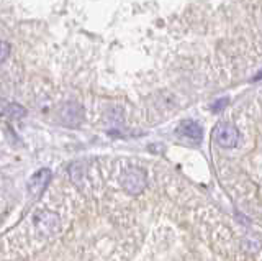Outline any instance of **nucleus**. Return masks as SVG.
<instances>
[{
  "instance_id": "1",
  "label": "nucleus",
  "mask_w": 262,
  "mask_h": 261,
  "mask_svg": "<svg viewBox=\"0 0 262 261\" xmlns=\"http://www.w3.org/2000/svg\"><path fill=\"white\" fill-rule=\"evenodd\" d=\"M120 184L128 194L138 195L144 191V187L147 184V176L144 173V169L138 168V166H129L121 173Z\"/></svg>"
},
{
  "instance_id": "2",
  "label": "nucleus",
  "mask_w": 262,
  "mask_h": 261,
  "mask_svg": "<svg viewBox=\"0 0 262 261\" xmlns=\"http://www.w3.org/2000/svg\"><path fill=\"white\" fill-rule=\"evenodd\" d=\"M56 120L64 127H77L84 120V109L76 102H66L57 109Z\"/></svg>"
},
{
  "instance_id": "3",
  "label": "nucleus",
  "mask_w": 262,
  "mask_h": 261,
  "mask_svg": "<svg viewBox=\"0 0 262 261\" xmlns=\"http://www.w3.org/2000/svg\"><path fill=\"white\" fill-rule=\"evenodd\" d=\"M213 138L223 148H234L237 145V140H239V132L229 122H221L213 130Z\"/></svg>"
},
{
  "instance_id": "4",
  "label": "nucleus",
  "mask_w": 262,
  "mask_h": 261,
  "mask_svg": "<svg viewBox=\"0 0 262 261\" xmlns=\"http://www.w3.org/2000/svg\"><path fill=\"white\" fill-rule=\"evenodd\" d=\"M51 181V169L43 168L39 169L38 173H35L28 181V191L33 197H39L41 194L46 191V187Z\"/></svg>"
},
{
  "instance_id": "5",
  "label": "nucleus",
  "mask_w": 262,
  "mask_h": 261,
  "mask_svg": "<svg viewBox=\"0 0 262 261\" xmlns=\"http://www.w3.org/2000/svg\"><path fill=\"white\" fill-rule=\"evenodd\" d=\"M179 136H184L190 142H200L203 136V128L199 122L195 120H184L180 122V125L177 127Z\"/></svg>"
},
{
  "instance_id": "6",
  "label": "nucleus",
  "mask_w": 262,
  "mask_h": 261,
  "mask_svg": "<svg viewBox=\"0 0 262 261\" xmlns=\"http://www.w3.org/2000/svg\"><path fill=\"white\" fill-rule=\"evenodd\" d=\"M38 225V230L45 235H53L59 228V217L53 212H41V214L35 218Z\"/></svg>"
},
{
  "instance_id": "7",
  "label": "nucleus",
  "mask_w": 262,
  "mask_h": 261,
  "mask_svg": "<svg viewBox=\"0 0 262 261\" xmlns=\"http://www.w3.org/2000/svg\"><path fill=\"white\" fill-rule=\"evenodd\" d=\"M25 115H27V110H25L20 104L0 99V117H8L12 120H18V118H23Z\"/></svg>"
},
{
  "instance_id": "8",
  "label": "nucleus",
  "mask_w": 262,
  "mask_h": 261,
  "mask_svg": "<svg viewBox=\"0 0 262 261\" xmlns=\"http://www.w3.org/2000/svg\"><path fill=\"white\" fill-rule=\"evenodd\" d=\"M8 54H10V45L0 39V63H4L8 58Z\"/></svg>"
},
{
  "instance_id": "9",
  "label": "nucleus",
  "mask_w": 262,
  "mask_h": 261,
  "mask_svg": "<svg viewBox=\"0 0 262 261\" xmlns=\"http://www.w3.org/2000/svg\"><path fill=\"white\" fill-rule=\"evenodd\" d=\"M228 102H229L228 99H221V101H218L216 104H213L211 110L215 112V113H216V112H221V110H223V109L226 107V105H228Z\"/></svg>"
},
{
  "instance_id": "10",
  "label": "nucleus",
  "mask_w": 262,
  "mask_h": 261,
  "mask_svg": "<svg viewBox=\"0 0 262 261\" xmlns=\"http://www.w3.org/2000/svg\"><path fill=\"white\" fill-rule=\"evenodd\" d=\"M260 77H262V71H260V72H259V74H257V76H256V77H254V81H259V79H260Z\"/></svg>"
}]
</instances>
